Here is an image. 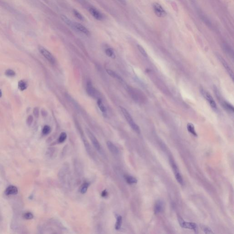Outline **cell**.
<instances>
[{
    "mask_svg": "<svg viewBox=\"0 0 234 234\" xmlns=\"http://www.w3.org/2000/svg\"><path fill=\"white\" fill-rule=\"evenodd\" d=\"M106 72L108 73V74L109 75V76L115 78L117 80H118L120 82H123V80L121 77L120 76H119V75L114 72V71L111 70H106Z\"/></svg>",
    "mask_w": 234,
    "mask_h": 234,
    "instance_id": "15",
    "label": "cell"
},
{
    "mask_svg": "<svg viewBox=\"0 0 234 234\" xmlns=\"http://www.w3.org/2000/svg\"><path fill=\"white\" fill-rule=\"evenodd\" d=\"M153 8L154 11L155 15L160 18H163L165 17L167 14L165 10L164 9L162 6L158 3H155L153 4Z\"/></svg>",
    "mask_w": 234,
    "mask_h": 234,
    "instance_id": "6",
    "label": "cell"
},
{
    "mask_svg": "<svg viewBox=\"0 0 234 234\" xmlns=\"http://www.w3.org/2000/svg\"><path fill=\"white\" fill-rule=\"evenodd\" d=\"M86 132H87L88 136L91 140V141L92 142V144H93L96 150H98V151H100V150H101V146H100V144L99 143L98 140L95 136L88 129H86Z\"/></svg>",
    "mask_w": 234,
    "mask_h": 234,
    "instance_id": "7",
    "label": "cell"
},
{
    "mask_svg": "<svg viewBox=\"0 0 234 234\" xmlns=\"http://www.w3.org/2000/svg\"><path fill=\"white\" fill-rule=\"evenodd\" d=\"M120 109H121L122 113L124 116V118H125L126 120H127L130 126L131 127L133 130L137 133L140 134V128L138 126L137 124L135 123L133 119L132 118L131 115L129 113L127 110L125 109L122 106H120Z\"/></svg>",
    "mask_w": 234,
    "mask_h": 234,
    "instance_id": "1",
    "label": "cell"
},
{
    "mask_svg": "<svg viewBox=\"0 0 234 234\" xmlns=\"http://www.w3.org/2000/svg\"><path fill=\"white\" fill-rule=\"evenodd\" d=\"M60 17H61V19H62V21H63L64 23H66L67 25L71 27L72 28L74 29V22H72L71 20L69 19V18L66 17V16L63 15H61Z\"/></svg>",
    "mask_w": 234,
    "mask_h": 234,
    "instance_id": "17",
    "label": "cell"
},
{
    "mask_svg": "<svg viewBox=\"0 0 234 234\" xmlns=\"http://www.w3.org/2000/svg\"><path fill=\"white\" fill-rule=\"evenodd\" d=\"M73 14L75 16H76V18H77L78 19H79L80 20H83V17L82 15L80 14V12H78L76 10H73Z\"/></svg>",
    "mask_w": 234,
    "mask_h": 234,
    "instance_id": "30",
    "label": "cell"
},
{
    "mask_svg": "<svg viewBox=\"0 0 234 234\" xmlns=\"http://www.w3.org/2000/svg\"><path fill=\"white\" fill-rule=\"evenodd\" d=\"M51 132V128L48 125H45L42 130V133L44 135H47Z\"/></svg>",
    "mask_w": 234,
    "mask_h": 234,
    "instance_id": "27",
    "label": "cell"
},
{
    "mask_svg": "<svg viewBox=\"0 0 234 234\" xmlns=\"http://www.w3.org/2000/svg\"><path fill=\"white\" fill-rule=\"evenodd\" d=\"M97 103H98V106L99 108L100 109V111H101V112L103 113H106V108L105 106L103 104L102 100L101 98L98 99Z\"/></svg>",
    "mask_w": 234,
    "mask_h": 234,
    "instance_id": "19",
    "label": "cell"
},
{
    "mask_svg": "<svg viewBox=\"0 0 234 234\" xmlns=\"http://www.w3.org/2000/svg\"><path fill=\"white\" fill-rule=\"evenodd\" d=\"M122 224V218L120 215H118L117 217L116 222L115 228L116 230H119L121 228Z\"/></svg>",
    "mask_w": 234,
    "mask_h": 234,
    "instance_id": "20",
    "label": "cell"
},
{
    "mask_svg": "<svg viewBox=\"0 0 234 234\" xmlns=\"http://www.w3.org/2000/svg\"><path fill=\"white\" fill-rule=\"evenodd\" d=\"M66 134L65 132H62V133H61V134H60V136H59L58 141H59V143H63L66 140Z\"/></svg>",
    "mask_w": 234,
    "mask_h": 234,
    "instance_id": "25",
    "label": "cell"
},
{
    "mask_svg": "<svg viewBox=\"0 0 234 234\" xmlns=\"http://www.w3.org/2000/svg\"><path fill=\"white\" fill-rule=\"evenodd\" d=\"M127 90L128 91L129 94L131 95V97L135 101L139 102L140 100V95L139 91L136 89H133V88L130 87H127Z\"/></svg>",
    "mask_w": 234,
    "mask_h": 234,
    "instance_id": "8",
    "label": "cell"
},
{
    "mask_svg": "<svg viewBox=\"0 0 234 234\" xmlns=\"http://www.w3.org/2000/svg\"><path fill=\"white\" fill-rule=\"evenodd\" d=\"M18 193V188L15 186L10 185L8 187L5 192V193L7 195H15Z\"/></svg>",
    "mask_w": 234,
    "mask_h": 234,
    "instance_id": "12",
    "label": "cell"
},
{
    "mask_svg": "<svg viewBox=\"0 0 234 234\" xmlns=\"http://www.w3.org/2000/svg\"><path fill=\"white\" fill-rule=\"evenodd\" d=\"M74 29L84 33V35H88L90 34V32L88 30L87 28H85L83 25L81 24V23L74 22Z\"/></svg>",
    "mask_w": 234,
    "mask_h": 234,
    "instance_id": "9",
    "label": "cell"
},
{
    "mask_svg": "<svg viewBox=\"0 0 234 234\" xmlns=\"http://www.w3.org/2000/svg\"><path fill=\"white\" fill-rule=\"evenodd\" d=\"M86 91H87L88 94L91 97H92V98L97 99L101 98L100 93L94 87H93L92 83H91L90 81H88L87 83Z\"/></svg>",
    "mask_w": 234,
    "mask_h": 234,
    "instance_id": "2",
    "label": "cell"
},
{
    "mask_svg": "<svg viewBox=\"0 0 234 234\" xmlns=\"http://www.w3.org/2000/svg\"><path fill=\"white\" fill-rule=\"evenodd\" d=\"M27 87H28V85H27V83L22 80L20 81L18 83V87L21 91H24L27 89Z\"/></svg>",
    "mask_w": 234,
    "mask_h": 234,
    "instance_id": "21",
    "label": "cell"
},
{
    "mask_svg": "<svg viewBox=\"0 0 234 234\" xmlns=\"http://www.w3.org/2000/svg\"><path fill=\"white\" fill-rule=\"evenodd\" d=\"M39 50L40 53L42 54L50 63L53 64L55 63L56 59L52 54H51V53L48 50H47L46 49L42 46H39Z\"/></svg>",
    "mask_w": 234,
    "mask_h": 234,
    "instance_id": "3",
    "label": "cell"
},
{
    "mask_svg": "<svg viewBox=\"0 0 234 234\" xmlns=\"http://www.w3.org/2000/svg\"><path fill=\"white\" fill-rule=\"evenodd\" d=\"M163 203L162 201L159 200L157 201L155 205L154 212L155 214H158L163 211Z\"/></svg>",
    "mask_w": 234,
    "mask_h": 234,
    "instance_id": "14",
    "label": "cell"
},
{
    "mask_svg": "<svg viewBox=\"0 0 234 234\" xmlns=\"http://www.w3.org/2000/svg\"><path fill=\"white\" fill-rule=\"evenodd\" d=\"M224 47L225 49V51H226V52H227V53H228L230 54H231V51H232V52H233V51H232H232H231V48H230V47H229L227 45H225Z\"/></svg>",
    "mask_w": 234,
    "mask_h": 234,
    "instance_id": "35",
    "label": "cell"
},
{
    "mask_svg": "<svg viewBox=\"0 0 234 234\" xmlns=\"http://www.w3.org/2000/svg\"><path fill=\"white\" fill-rule=\"evenodd\" d=\"M89 184L87 182H84L83 183L82 186H81V193L82 194H84L87 190L88 188L89 187Z\"/></svg>",
    "mask_w": 234,
    "mask_h": 234,
    "instance_id": "26",
    "label": "cell"
},
{
    "mask_svg": "<svg viewBox=\"0 0 234 234\" xmlns=\"http://www.w3.org/2000/svg\"><path fill=\"white\" fill-rule=\"evenodd\" d=\"M33 117L32 115H29L27 119V123L28 125H31L33 122Z\"/></svg>",
    "mask_w": 234,
    "mask_h": 234,
    "instance_id": "32",
    "label": "cell"
},
{
    "mask_svg": "<svg viewBox=\"0 0 234 234\" xmlns=\"http://www.w3.org/2000/svg\"><path fill=\"white\" fill-rule=\"evenodd\" d=\"M89 12L97 20H101L103 18V16L102 14H101V12H99L98 10L94 8H90L89 9Z\"/></svg>",
    "mask_w": 234,
    "mask_h": 234,
    "instance_id": "11",
    "label": "cell"
},
{
    "mask_svg": "<svg viewBox=\"0 0 234 234\" xmlns=\"http://www.w3.org/2000/svg\"><path fill=\"white\" fill-rule=\"evenodd\" d=\"M178 220L179 224L182 227L191 229V230H193L195 232H196L197 231V225L195 223L185 222L180 216H179L178 218Z\"/></svg>",
    "mask_w": 234,
    "mask_h": 234,
    "instance_id": "5",
    "label": "cell"
},
{
    "mask_svg": "<svg viewBox=\"0 0 234 234\" xmlns=\"http://www.w3.org/2000/svg\"><path fill=\"white\" fill-rule=\"evenodd\" d=\"M201 92L203 97L206 99L208 102H209L210 105L211 106V108L214 110L217 109V106L216 103L215 102V101L211 94L203 89H201Z\"/></svg>",
    "mask_w": 234,
    "mask_h": 234,
    "instance_id": "4",
    "label": "cell"
},
{
    "mask_svg": "<svg viewBox=\"0 0 234 234\" xmlns=\"http://www.w3.org/2000/svg\"><path fill=\"white\" fill-rule=\"evenodd\" d=\"M218 58H219V60L221 62V63L223 64V66L224 67L226 71H227L228 74L230 75V77L231 78V79L233 80V79H234V75H233V72L232 71V69H231L230 66H229L227 63L225 61L224 59H223L220 56H218Z\"/></svg>",
    "mask_w": 234,
    "mask_h": 234,
    "instance_id": "10",
    "label": "cell"
},
{
    "mask_svg": "<svg viewBox=\"0 0 234 234\" xmlns=\"http://www.w3.org/2000/svg\"><path fill=\"white\" fill-rule=\"evenodd\" d=\"M137 48L139 50V51H140V52L141 53V54L144 56L145 57H147V53L145 50H144V49L143 47L141 46V45H137Z\"/></svg>",
    "mask_w": 234,
    "mask_h": 234,
    "instance_id": "29",
    "label": "cell"
},
{
    "mask_svg": "<svg viewBox=\"0 0 234 234\" xmlns=\"http://www.w3.org/2000/svg\"><path fill=\"white\" fill-rule=\"evenodd\" d=\"M33 114H34V115L35 116V117H36V118H38L39 116V109H38V108H35V109H33Z\"/></svg>",
    "mask_w": 234,
    "mask_h": 234,
    "instance_id": "34",
    "label": "cell"
},
{
    "mask_svg": "<svg viewBox=\"0 0 234 234\" xmlns=\"http://www.w3.org/2000/svg\"><path fill=\"white\" fill-rule=\"evenodd\" d=\"M101 195L102 197H106L108 195V193L107 192V191L105 190H103L102 191V194H101Z\"/></svg>",
    "mask_w": 234,
    "mask_h": 234,
    "instance_id": "36",
    "label": "cell"
},
{
    "mask_svg": "<svg viewBox=\"0 0 234 234\" xmlns=\"http://www.w3.org/2000/svg\"><path fill=\"white\" fill-rule=\"evenodd\" d=\"M222 105L225 110L230 113L234 112V107L233 106L225 101H222Z\"/></svg>",
    "mask_w": 234,
    "mask_h": 234,
    "instance_id": "16",
    "label": "cell"
},
{
    "mask_svg": "<svg viewBox=\"0 0 234 234\" xmlns=\"http://www.w3.org/2000/svg\"><path fill=\"white\" fill-rule=\"evenodd\" d=\"M125 179L127 183L130 184H135L137 182V180L136 179L130 176H126Z\"/></svg>",
    "mask_w": 234,
    "mask_h": 234,
    "instance_id": "22",
    "label": "cell"
},
{
    "mask_svg": "<svg viewBox=\"0 0 234 234\" xmlns=\"http://www.w3.org/2000/svg\"><path fill=\"white\" fill-rule=\"evenodd\" d=\"M15 72L13 70H11V69H8L7 70L6 72H5V75L7 77H14L15 76Z\"/></svg>",
    "mask_w": 234,
    "mask_h": 234,
    "instance_id": "28",
    "label": "cell"
},
{
    "mask_svg": "<svg viewBox=\"0 0 234 234\" xmlns=\"http://www.w3.org/2000/svg\"><path fill=\"white\" fill-rule=\"evenodd\" d=\"M106 145L111 153L115 155L119 154V151L118 148L112 142L109 141H108L106 143Z\"/></svg>",
    "mask_w": 234,
    "mask_h": 234,
    "instance_id": "13",
    "label": "cell"
},
{
    "mask_svg": "<svg viewBox=\"0 0 234 234\" xmlns=\"http://www.w3.org/2000/svg\"><path fill=\"white\" fill-rule=\"evenodd\" d=\"M187 129L189 132L192 134L194 136L197 137V134L196 132L194 126L192 123H189L187 125Z\"/></svg>",
    "mask_w": 234,
    "mask_h": 234,
    "instance_id": "18",
    "label": "cell"
},
{
    "mask_svg": "<svg viewBox=\"0 0 234 234\" xmlns=\"http://www.w3.org/2000/svg\"><path fill=\"white\" fill-rule=\"evenodd\" d=\"M23 217L27 220H31V219H33V215L30 212H28V213H25L23 215Z\"/></svg>",
    "mask_w": 234,
    "mask_h": 234,
    "instance_id": "31",
    "label": "cell"
},
{
    "mask_svg": "<svg viewBox=\"0 0 234 234\" xmlns=\"http://www.w3.org/2000/svg\"><path fill=\"white\" fill-rule=\"evenodd\" d=\"M203 230L204 233H206V234H212V233H213L212 230L210 228L208 227H203Z\"/></svg>",
    "mask_w": 234,
    "mask_h": 234,
    "instance_id": "33",
    "label": "cell"
},
{
    "mask_svg": "<svg viewBox=\"0 0 234 234\" xmlns=\"http://www.w3.org/2000/svg\"><path fill=\"white\" fill-rule=\"evenodd\" d=\"M105 53L106 56L111 57V58H115V56L114 54V51L111 48H108L105 50Z\"/></svg>",
    "mask_w": 234,
    "mask_h": 234,
    "instance_id": "24",
    "label": "cell"
},
{
    "mask_svg": "<svg viewBox=\"0 0 234 234\" xmlns=\"http://www.w3.org/2000/svg\"><path fill=\"white\" fill-rule=\"evenodd\" d=\"M1 96H2V92H1V90H0V98H1Z\"/></svg>",
    "mask_w": 234,
    "mask_h": 234,
    "instance_id": "37",
    "label": "cell"
},
{
    "mask_svg": "<svg viewBox=\"0 0 234 234\" xmlns=\"http://www.w3.org/2000/svg\"><path fill=\"white\" fill-rule=\"evenodd\" d=\"M175 174L176 178L178 182L181 184V185H183L184 182H183V179L182 178V176L180 173L178 172V171H177V172H175Z\"/></svg>",
    "mask_w": 234,
    "mask_h": 234,
    "instance_id": "23",
    "label": "cell"
}]
</instances>
